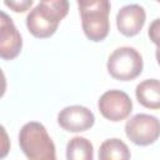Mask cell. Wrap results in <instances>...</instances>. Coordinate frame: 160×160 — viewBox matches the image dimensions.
<instances>
[{"mask_svg":"<svg viewBox=\"0 0 160 160\" xmlns=\"http://www.w3.org/2000/svg\"><path fill=\"white\" fill-rule=\"evenodd\" d=\"M69 2L66 0L40 1L26 16L28 30L40 39L50 38L58 29L59 22L66 16Z\"/></svg>","mask_w":160,"mask_h":160,"instance_id":"1","label":"cell"},{"mask_svg":"<svg viewBox=\"0 0 160 160\" xmlns=\"http://www.w3.org/2000/svg\"><path fill=\"white\" fill-rule=\"evenodd\" d=\"M19 144L29 160H56L55 145L40 122H26L20 130Z\"/></svg>","mask_w":160,"mask_h":160,"instance_id":"2","label":"cell"},{"mask_svg":"<svg viewBox=\"0 0 160 160\" xmlns=\"http://www.w3.org/2000/svg\"><path fill=\"white\" fill-rule=\"evenodd\" d=\"M84 34L91 41H102L110 30V2L106 0L78 1Z\"/></svg>","mask_w":160,"mask_h":160,"instance_id":"3","label":"cell"},{"mask_svg":"<svg viewBox=\"0 0 160 160\" xmlns=\"http://www.w3.org/2000/svg\"><path fill=\"white\" fill-rule=\"evenodd\" d=\"M109 74L121 81H129L138 78L142 71V58L140 52L130 46L118 48L108 60Z\"/></svg>","mask_w":160,"mask_h":160,"instance_id":"4","label":"cell"},{"mask_svg":"<svg viewBox=\"0 0 160 160\" xmlns=\"http://www.w3.org/2000/svg\"><path fill=\"white\" fill-rule=\"evenodd\" d=\"M125 132L135 145H150L160 136V120L149 114H136L126 121Z\"/></svg>","mask_w":160,"mask_h":160,"instance_id":"5","label":"cell"},{"mask_svg":"<svg viewBox=\"0 0 160 160\" xmlns=\"http://www.w3.org/2000/svg\"><path fill=\"white\" fill-rule=\"evenodd\" d=\"M98 108L105 119L110 121H121L132 111V101L130 96L121 90H109L100 96Z\"/></svg>","mask_w":160,"mask_h":160,"instance_id":"6","label":"cell"},{"mask_svg":"<svg viewBox=\"0 0 160 160\" xmlns=\"http://www.w3.org/2000/svg\"><path fill=\"white\" fill-rule=\"evenodd\" d=\"M95 122V116L85 106L71 105L60 110L58 115V124L66 131L81 132L89 130Z\"/></svg>","mask_w":160,"mask_h":160,"instance_id":"7","label":"cell"},{"mask_svg":"<svg viewBox=\"0 0 160 160\" xmlns=\"http://www.w3.org/2000/svg\"><path fill=\"white\" fill-rule=\"evenodd\" d=\"M22 48L21 35L14 25L11 18L1 11L0 19V56L4 60L16 58Z\"/></svg>","mask_w":160,"mask_h":160,"instance_id":"8","label":"cell"},{"mask_svg":"<svg viewBox=\"0 0 160 160\" xmlns=\"http://www.w3.org/2000/svg\"><path fill=\"white\" fill-rule=\"evenodd\" d=\"M146 14L142 6L129 4L122 6L116 15V26L125 36H134L140 32L145 24Z\"/></svg>","mask_w":160,"mask_h":160,"instance_id":"9","label":"cell"},{"mask_svg":"<svg viewBox=\"0 0 160 160\" xmlns=\"http://www.w3.org/2000/svg\"><path fill=\"white\" fill-rule=\"evenodd\" d=\"M136 99L140 105L148 109H160V80L146 79L141 81L135 90Z\"/></svg>","mask_w":160,"mask_h":160,"instance_id":"10","label":"cell"},{"mask_svg":"<svg viewBox=\"0 0 160 160\" xmlns=\"http://www.w3.org/2000/svg\"><path fill=\"white\" fill-rule=\"evenodd\" d=\"M99 160H130V150L120 139H108L99 149Z\"/></svg>","mask_w":160,"mask_h":160,"instance_id":"11","label":"cell"},{"mask_svg":"<svg viewBox=\"0 0 160 160\" xmlns=\"http://www.w3.org/2000/svg\"><path fill=\"white\" fill-rule=\"evenodd\" d=\"M68 160H94V149L90 140L82 136H75L66 145Z\"/></svg>","mask_w":160,"mask_h":160,"instance_id":"12","label":"cell"},{"mask_svg":"<svg viewBox=\"0 0 160 160\" xmlns=\"http://www.w3.org/2000/svg\"><path fill=\"white\" fill-rule=\"evenodd\" d=\"M148 35H149L150 40L159 48L160 46V18L155 19L150 24L149 30H148Z\"/></svg>","mask_w":160,"mask_h":160,"instance_id":"13","label":"cell"},{"mask_svg":"<svg viewBox=\"0 0 160 160\" xmlns=\"http://www.w3.org/2000/svg\"><path fill=\"white\" fill-rule=\"evenodd\" d=\"M4 4L9 8H11L15 12H24L32 5V0H24V1H11V0L9 1V0H6Z\"/></svg>","mask_w":160,"mask_h":160,"instance_id":"14","label":"cell"},{"mask_svg":"<svg viewBox=\"0 0 160 160\" xmlns=\"http://www.w3.org/2000/svg\"><path fill=\"white\" fill-rule=\"evenodd\" d=\"M155 56H156V61H158V64L160 65V46H159V48H156V52H155Z\"/></svg>","mask_w":160,"mask_h":160,"instance_id":"15","label":"cell"}]
</instances>
